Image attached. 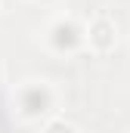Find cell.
Here are the masks:
<instances>
[{
	"label": "cell",
	"mask_w": 130,
	"mask_h": 133,
	"mask_svg": "<svg viewBox=\"0 0 130 133\" xmlns=\"http://www.w3.org/2000/svg\"><path fill=\"white\" fill-rule=\"evenodd\" d=\"M16 105H19V115L22 118H43L53 111V90L47 84H37V81H28L25 87H19L16 93Z\"/></svg>",
	"instance_id": "obj_1"
},
{
	"label": "cell",
	"mask_w": 130,
	"mask_h": 133,
	"mask_svg": "<svg viewBox=\"0 0 130 133\" xmlns=\"http://www.w3.org/2000/svg\"><path fill=\"white\" fill-rule=\"evenodd\" d=\"M47 43L56 50V53H71V50H77L81 43H87V28H81L74 19H68V16H59L53 25H50V31H47Z\"/></svg>",
	"instance_id": "obj_2"
},
{
	"label": "cell",
	"mask_w": 130,
	"mask_h": 133,
	"mask_svg": "<svg viewBox=\"0 0 130 133\" xmlns=\"http://www.w3.org/2000/svg\"><path fill=\"white\" fill-rule=\"evenodd\" d=\"M34 3H53V0H34Z\"/></svg>",
	"instance_id": "obj_5"
},
{
	"label": "cell",
	"mask_w": 130,
	"mask_h": 133,
	"mask_svg": "<svg viewBox=\"0 0 130 133\" xmlns=\"http://www.w3.org/2000/svg\"><path fill=\"white\" fill-rule=\"evenodd\" d=\"M43 133H77L71 124H65V121H50L47 127H43Z\"/></svg>",
	"instance_id": "obj_4"
},
{
	"label": "cell",
	"mask_w": 130,
	"mask_h": 133,
	"mask_svg": "<svg viewBox=\"0 0 130 133\" xmlns=\"http://www.w3.org/2000/svg\"><path fill=\"white\" fill-rule=\"evenodd\" d=\"M118 43V28L108 16H93L87 25V46L93 53H108Z\"/></svg>",
	"instance_id": "obj_3"
}]
</instances>
